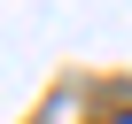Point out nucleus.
<instances>
[{
	"mask_svg": "<svg viewBox=\"0 0 132 124\" xmlns=\"http://www.w3.org/2000/svg\"><path fill=\"white\" fill-rule=\"evenodd\" d=\"M109 124H132V109H124V116H109Z\"/></svg>",
	"mask_w": 132,
	"mask_h": 124,
	"instance_id": "1",
	"label": "nucleus"
}]
</instances>
